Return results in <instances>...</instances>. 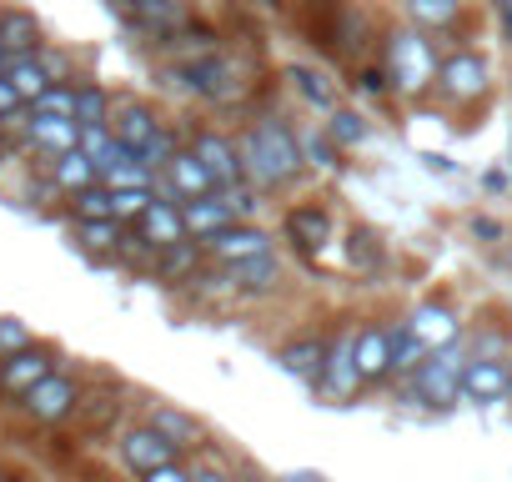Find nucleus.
<instances>
[{"instance_id": "1", "label": "nucleus", "mask_w": 512, "mask_h": 482, "mask_svg": "<svg viewBox=\"0 0 512 482\" xmlns=\"http://www.w3.org/2000/svg\"><path fill=\"white\" fill-rule=\"evenodd\" d=\"M241 156H246V166L262 176L267 186H282V181H292L307 161H302V146H297V136L282 126V121H256L251 131H246V146H241Z\"/></svg>"}, {"instance_id": "2", "label": "nucleus", "mask_w": 512, "mask_h": 482, "mask_svg": "<svg viewBox=\"0 0 512 482\" xmlns=\"http://www.w3.org/2000/svg\"><path fill=\"white\" fill-rule=\"evenodd\" d=\"M437 56H432V46L422 41V31H392L387 36V81H392V91H402V96H422L432 81H437Z\"/></svg>"}, {"instance_id": "3", "label": "nucleus", "mask_w": 512, "mask_h": 482, "mask_svg": "<svg viewBox=\"0 0 512 482\" xmlns=\"http://www.w3.org/2000/svg\"><path fill=\"white\" fill-rule=\"evenodd\" d=\"M21 407H26V417H31V422H41V427H61L66 417H76V412H81V387H76L71 377L51 372L36 392H26V397H21Z\"/></svg>"}, {"instance_id": "4", "label": "nucleus", "mask_w": 512, "mask_h": 482, "mask_svg": "<svg viewBox=\"0 0 512 482\" xmlns=\"http://www.w3.org/2000/svg\"><path fill=\"white\" fill-rule=\"evenodd\" d=\"M176 457H181V447H176L171 437H161L151 422H146V427H131V432L121 437V462H126L136 477H156V472L176 467Z\"/></svg>"}, {"instance_id": "5", "label": "nucleus", "mask_w": 512, "mask_h": 482, "mask_svg": "<svg viewBox=\"0 0 512 482\" xmlns=\"http://www.w3.org/2000/svg\"><path fill=\"white\" fill-rule=\"evenodd\" d=\"M412 387L427 407H452L462 397V362L452 352H432L417 372H412Z\"/></svg>"}, {"instance_id": "6", "label": "nucleus", "mask_w": 512, "mask_h": 482, "mask_svg": "<svg viewBox=\"0 0 512 482\" xmlns=\"http://www.w3.org/2000/svg\"><path fill=\"white\" fill-rule=\"evenodd\" d=\"M51 372H56V357H51L46 347H26V352H16V357H0V392H6V397H26V392H36Z\"/></svg>"}, {"instance_id": "7", "label": "nucleus", "mask_w": 512, "mask_h": 482, "mask_svg": "<svg viewBox=\"0 0 512 482\" xmlns=\"http://www.w3.org/2000/svg\"><path fill=\"white\" fill-rule=\"evenodd\" d=\"M201 247H206L221 267H236V262H251V257H272V236L256 231V226H226L221 236L201 241Z\"/></svg>"}, {"instance_id": "8", "label": "nucleus", "mask_w": 512, "mask_h": 482, "mask_svg": "<svg viewBox=\"0 0 512 482\" xmlns=\"http://www.w3.org/2000/svg\"><path fill=\"white\" fill-rule=\"evenodd\" d=\"M136 236L146 241L156 257L171 252V247H181V241H186V216H181V206H171V201H151L146 216L136 221Z\"/></svg>"}, {"instance_id": "9", "label": "nucleus", "mask_w": 512, "mask_h": 482, "mask_svg": "<svg viewBox=\"0 0 512 482\" xmlns=\"http://www.w3.org/2000/svg\"><path fill=\"white\" fill-rule=\"evenodd\" d=\"M437 86H442V96H452V101H477V96L487 91V66H482L472 51H457V56L442 61Z\"/></svg>"}, {"instance_id": "10", "label": "nucleus", "mask_w": 512, "mask_h": 482, "mask_svg": "<svg viewBox=\"0 0 512 482\" xmlns=\"http://www.w3.org/2000/svg\"><path fill=\"white\" fill-rule=\"evenodd\" d=\"M111 131H116V141H121L131 156H141V151H146V146H151V141H156L166 126L156 121V111H151V106H141V101H126V106L116 111V126H111Z\"/></svg>"}, {"instance_id": "11", "label": "nucleus", "mask_w": 512, "mask_h": 482, "mask_svg": "<svg viewBox=\"0 0 512 482\" xmlns=\"http://www.w3.org/2000/svg\"><path fill=\"white\" fill-rule=\"evenodd\" d=\"M26 136H31V146H41L51 161L81 151V126H76V121H61V116H36V111H31Z\"/></svg>"}, {"instance_id": "12", "label": "nucleus", "mask_w": 512, "mask_h": 482, "mask_svg": "<svg viewBox=\"0 0 512 482\" xmlns=\"http://www.w3.org/2000/svg\"><path fill=\"white\" fill-rule=\"evenodd\" d=\"M196 161L211 171V181H216V191H226V186H236V176L246 171V161H236V151H231V141L226 136H216V131H201L196 136Z\"/></svg>"}, {"instance_id": "13", "label": "nucleus", "mask_w": 512, "mask_h": 482, "mask_svg": "<svg viewBox=\"0 0 512 482\" xmlns=\"http://www.w3.org/2000/svg\"><path fill=\"white\" fill-rule=\"evenodd\" d=\"M327 357H332V347H327L322 337H297V342H287V347L277 352L282 372H292V377H302V382H312V387H322Z\"/></svg>"}, {"instance_id": "14", "label": "nucleus", "mask_w": 512, "mask_h": 482, "mask_svg": "<svg viewBox=\"0 0 512 482\" xmlns=\"http://www.w3.org/2000/svg\"><path fill=\"white\" fill-rule=\"evenodd\" d=\"M357 387H362V372H357V337H342V342H337V352L327 357L322 392H327L332 402H347Z\"/></svg>"}, {"instance_id": "15", "label": "nucleus", "mask_w": 512, "mask_h": 482, "mask_svg": "<svg viewBox=\"0 0 512 482\" xmlns=\"http://www.w3.org/2000/svg\"><path fill=\"white\" fill-rule=\"evenodd\" d=\"M0 51L11 61H31L41 51V21L31 11H0Z\"/></svg>"}, {"instance_id": "16", "label": "nucleus", "mask_w": 512, "mask_h": 482, "mask_svg": "<svg viewBox=\"0 0 512 482\" xmlns=\"http://www.w3.org/2000/svg\"><path fill=\"white\" fill-rule=\"evenodd\" d=\"M407 332H412V337H417L427 352H447V347L457 342V317H452L447 307L427 302V307H417V312H412Z\"/></svg>"}, {"instance_id": "17", "label": "nucleus", "mask_w": 512, "mask_h": 482, "mask_svg": "<svg viewBox=\"0 0 512 482\" xmlns=\"http://www.w3.org/2000/svg\"><path fill=\"white\" fill-rule=\"evenodd\" d=\"M166 181H171V191L181 196V206H186V201H201V196L216 191V181H211V171L196 161V151H176V161L166 166Z\"/></svg>"}, {"instance_id": "18", "label": "nucleus", "mask_w": 512, "mask_h": 482, "mask_svg": "<svg viewBox=\"0 0 512 482\" xmlns=\"http://www.w3.org/2000/svg\"><path fill=\"white\" fill-rule=\"evenodd\" d=\"M507 382H512V372L502 362H467L462 367V397L467 402H502Z\"/></svg>"}, {"instance_id": "19", "label": "nucleus", "mask_w": 512, "mask_h": 482, "mask_svg": "<svg viewBox=\"0 0 512 482\" xmlns=\"http://www.w3.org/2000/svg\"><path fill=\"white\" fill-rule=\"evenodd\" d=\"M357 372H362V382H377L392 372V332L387 327H367L357 337Z\"/></svg>"}, {"instance_id": "20", "label": "nucleus", "mask_w": 512, "mask_h": 482, "mask_svg": "<svg viewBox=\"0 0 512 482\" xmlns=\"http://www.w3.org/2000/svg\"><path fill=\"white\" fill-rule=\"evenodd\" d=\"M181 216H186V231H196V241H211V236H221V231L231 226V211H226V201H221V196L186 201V206H181Z\"/></svg>"}, {"instance_id": "21", "label": "nucleus", "mask_w": 512, "mask_h": 482, "mask_svg": "<svg viewBox=\"0 0 512 482\" xmlns=\"http://www.w3.org/2000/svg\"><path fill=\"white\" fill-rule=\"evenodd\" d=\"M51 181H56L61 191H71V196H81V191H91V186H101V171H96V161H91L86 151H71V156H61V161H51Z\"/></svg>"}, {"instance_id": "22", "label": "nucleus", "mask_w": 512, "mask_h": 482, "mask_svg": "<svg viewBox=\"0 0 512 482\" xmlns=\"http://www.w3.org/2000/svg\"><path fill=\"white\" fill-rule=\"evenodd\" d=\"M226 282L236 292H272L282 282V267H277V257H251V262L226 267Z\"/></svg>"}, {"instance_id": "23", "label": "nucleus", "mask_w": 512, "mask_h": 482, "mask_svg": "<svg viewBox=\"0 0 512 482\" xmlns=\"http://www.w3.org/2000/svg\"><path fill=\"white\" fill-rule=\"evenodd\" d=\"M327 231H332V221H327V211H317V206H297V211L287 216V236L297 241L302 252H322Z\"/></svg>"}, {"instance_id": "24", "label": "nucleus", "mask_w": 512, "mask_h": 482, "mask_svg": "<svg viewBox=\"0 0 512 482\" xmlns=\"http://www.w3.org/2000/svg\"><path fill=\"white\" fill-rule=\"evenodd\" d=\"M6 81L16 86V96H21L26 106H36V101H41V96L51 91V71H46V66L36 61V56H31V61H16V66L6 71Z\"/></svg>"}, {"instance_id": "25", "label": "nucleus", "mask_w": 512, "mask_h": 482, "mask_svg": "<svg viewBox=\"0 0 512 482\" xmlns=\"http://www.w3.org/2000/svg\"><path fill=\"white\" fill-rule=\"evenodd\" d=\"M76 236H81V247L86 252H121V221H76Z\"/></svg>"}, {"instance_id": "26", "label": "nucleus", "mask_w": 512, "mask_h": 482, "mask_svg": "<svg viewBox=\"0 0 512 482\" xmlns=\"http://www.w3.org/2000/svg\"><path fill=\"white\" fill-rule=\"evenodd\" d=\"M287 81L302 91V101H307V106H317V111H337V96H332V86H327L317 71H307V66H292V71H287Z\"/></svg>"}, {"instance_id": "27", "label": "nucleus", "mask_w": 512, "mask_h": 482, "mask_svg": "<svg viewBox=\"0 0 512 482\" xmlns=\"http://www.w3.org/2000/svg\"><path fill=\"white\" fill-rule=\"evenodd\" d=\"M71 211H76V221H116V191L91 186V191L71 196Z\"/></svg>"}, {"instance_id": "28", "label": "nucleus", "mask_w": 512, "mask_h": 482, "mask_svg": "<svg viewBox=\"0 0 512 482\" xmlns=\"http://www.w3.org/2000/svg\"><path fill=\"white\" fill-rule=\"evenodd\" d=\"M106 111H111V96L101 86H76V126L81 131L106 126Z\"/></svg>"}, {"instance_id": "29", "label": "nucleus", "mask_w": 512, "mask_h": 482, "mask_svg": "<svg viewBox=\"0 0 512 482\" xmlns=\"http://www.w3.org/2000/svg\"><path fill=\"white\" fill-rule=\"evenodd\" d=\"M151 427H156L161 437H171L176 447H196V442H201V427H196L191 417H181V412H171V407H156V417H151Z\"/></svg>"}, {"instance_id": "30", "label": "nucleus", "mask_w": 512, "mask_h": 482, "mask_svg": "<svg viewBox=\"0 0 512 482\" xmlns=\"http://www.w3.org/2000/svg\"><path fill=\"white\" fill-rule=\"evenodd\" d=\"M156 277H161V282H181V277H196V241H181V247L161 252V257H156Z\"/></svg>"}, {"instance_id": "31", "label": "nucleus", "mask_w": 512, "mask_h": 482, "mask_svg": "<svg viewBox=\"0 0 512 482\" xmlns=\"http://www.w3.org/2000/svg\"><path fill=\"white\" fill-rule=\"evenodd\" d=\"M427 357H432V352H427L407 327H397V332H392V372H417Z\"/></svg>"}, {"instance_id": "32", "label": "nucleus", "mask_w": 512, "mask_h": 482, "mask_svg": "<svg viewBox=\"0 0 512 482\" xmlns=\"http://www.w3.org/2000/svg\"><path fill=\"white\" fill-rule=\"evenodd\" d=\"M362 136H367V126H362L357 111H332V121H327V141H332L337 151H352Z\"/></svg>"}, {"instance_id": "33", "label": "nucleus", "mask_w": 512, "mask_h": 482, "mask_svg": "<svg viewBox=\"0 0 512 482\" xmlns=\"http://www.w3.org/2000/svg\"><path fill=\"white\" fill-rule=\"evenodd\" d=\"M36 116H61V121H76V86H51L36 106Z\"/></svg>"}, {"instance_id": "34", "label": "nucleus", "mask_w": 512, "mask_h": 482, "mask_svg": "<svg viewBox=\"0 0 512 482\" xmlns=\"http://www.w3.org/2000/svg\"><path fill=\"white\" fill-rule=\"evenodd\" d=\"M412 16L422 26H452L457 21V0H412Z\"/></svg>"}, {"instance_id": "35", "label": "nucleus", "mask_w": 512, "mask_h": 482, "mask_svg": "<svg viewBox=\"0 0 512 482\" xmlns=\"http://www.w3.org/2000/svg\"><path fill=\"white\" fill-rule=\"evenodd\" d=\"M382 262V241L372 231H352V267L357 272H372Z\"/></svg>"}, {"instance_id": "36", "label": "nucleus", "mask_w": 512, "mask_h": 482, "mask_svg": "<svg viewBox=\"0 0 512 482\" xmlns=\"http://www.w3.org/2000/svg\"><path fill=\"white\" fill-rule=\"evenodd\" d=\"M297 146H302V161H307V166H342V161H337V146L327 141V131H322V136L312 131V136H302Z\"/></svg>"}, {"instance_id": "37", "label": "nucleus", "mask_w": 512, "mask_h": 482, "mask_svg": "<svg viewBox=\"0 0 512 482\" xmlns=\"http://www.w3.org/2000/svg\"><path fill=\"white\" fill-rule=\"evenodd\" d=\"M26 347H31L26 322H16V317H0V357H16V352H26Z\"/></svg>"}, {"instance_id": "38", "label": "nucleus", "mask_w": 512, "mask_h": 482, "mask_svg": "<svg viewBox=\"0 0 512 482\" xmlns=\"http://www.w3.org/2000/svg\"><path fill=\"white\" fill-rule=\"evenodd\" d=\"M332 46H337V51H352V46H362V16H357V11H342V16H337Z\"/></svg>"}, {"instance_id": "39", "label": "nucleus", "mask_w": 512, "mask_h": 482, "mask_svg": "<svg viewBox=\"0 0 512 482\" xmlns=\"http://www.w3.org/2000/svg\"><path fill=\"white\" fill-rule=\"evenodd\" d=\"M151 201V191H116V221H141Z\"/></svg>"}, {"instance_id": "40", "label": "nucleus", "mask_w": 512, "mask_h": 482, "mask_svg": "<svg viewBox=\"0 0 512 482\" xmlns=\"http://www.w3.org/2000/svg\"><path fill=\"white\" fill-rule=\"evenodd\" d=\"M221 201H226V211H231V216H246V211L256 206L246 186H226V191H221Z\"/></svg>"}, {"instance_id": "41", "label": "nucleus", "mask_w": 512, "mask_h": 482, "mask_svg": "<svg viewBox=\"0 0 512 482\" xmlns=\"http://www.w3.org/2000/svg\"><path fill=\"white\" fill-rule=\"evenodd\" d=\"M21 106H26V101H21V96H16V86H11V81H6V76H0V121H6V116H16V111H21Z\"/></svg>"}, {"instance_id": "42", "label": "nucleus", "mask_w": 512, "mask_h": 482, "mask_svg": "<svg viewBox=\"0 0 512 482\" xmlns=\"http://www.w3.org/2000/svg\"><path fill=\"white\" fill-rule=\"evenodd\" d=\"M387 86H392V81H387V71H362V91H367V96H382Z\"/></svg>"}, {"instance_id": "43", "label": "nucleus", "mask_w": 512, "mask_h": 482, "mask_svg": "<svg viewBox=\"0 0 512 482\" xmlns=\"http://www.w3.org/2000/svg\"><path fill=\"white\" fill-rule=\"evenodd\" d=\"M191 482H236V477L221 467H191Z\"/></svg>"}, {"instance_id": "44", "label": "nucleus", "mask_w": 512, "mask_h": 482, "mask_svg": "<svg viewBox=\"0 0 512 482\" xmlns=\"http://www.w3.org/2000/svg\"><path fill=\"white\" fill-rule=\"evenodd\" d=\"M141 482H191V472L176 462V467H166V472H156V477H141Z\"/></svg>"}, {"instance_id": "45", "label": "nucleus", "mask_w": 512, "mask_h": 482, "mask_svg": "<svg viewBox=\"0 0 512 482\" xmlns=\"http://www.w3.org/2000/svg\"><path fill=\"white\" fill-rule=\"evenodd\" d=\"M497 26H502V41H512V0H497Z\"/></svg>"}, {"instance_id": "46", "label": "nucleus", "mask_w": 512, "mask_h": 482, "mask_svg": "<svg viewBox=\"0 0 512 482\" xmlns=\"http://www.w3.org/2000/svg\"><path fill=\"white\" fill-rule=\"evenodd\" d=\"M277 482H327L322 472H287V477H277Z\"/></svg>"}, {"instance_id": "47", "label": "nucleus", "mask_w": 512, "mask_h": 482, "mask_svg": "<svg viewBox=\"0 0 512 482\" xmlns=\"http://www.w3.org/2000/svg\"><path fill=\"white\" fill-rule=\"evenodd\" d=\"M507 397H512V382H507Z\"/></svg>"}]
</instances>
